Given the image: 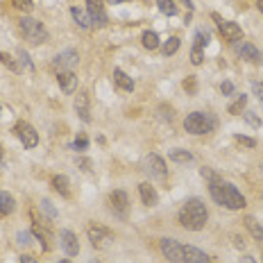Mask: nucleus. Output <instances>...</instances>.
Here are the masks:
<instances>
[{"instance_id":"obj_1","label":"nucleus","mask_w":263,"mask_h":263,"mask_svg":"<svg viewBox=\"0 0 263 263\" xmlns=\"http://www.w3.org/2000/svg\"><path fill=\"white\" fill-rule=\"evenodd\" d=\"M209 195H211V200L216 204L229 209V211H240V209L247 204L245 202V198H243V193H240L234 184L220 179V177L213 179V181H209Z\"/></svg>"},{"instance_id":"obj_2","label":"nucleus","mask_w":263,"mask_h":263,"mask_svg":"<svg viewBox=\"0 0 263 263\" xmlns=\"http://www.w3.org/2000/svg\"><path fill=\"white\" fill-rule=\"evenodd\" d=\"M177 220H179V225L184 227V229L200 231V229H204V225H207L209 211H207V207H204V202L200 198H190V200H186L184 207L179 209Z\"/></svg>"},{"instance_id":"obj_3","label":"nucleus","mask_w":263,"mask_h":263,"mask_svg":"<svg viewBox=\"0 0 263 263\" xmlns=\"http://www.w3.org/2000/svg\"><path fill=\"white\" fill-rule=\"evenodd\" d=\"M213 127H216V118L209 111H193L184 118V129L188 134H209V132H213Z\"/></svg>"},{"instance_id":"obj_4","label":"nucleus","mask_w":263,"mask_h":263,"mask_svg":"<svg viewBox=\"0 0 263 263\" xmlns=\"http://www.w3.org/2000/svg\"><path fill=\"white\" fill-rule=\"evenodd\" d=\"M18 27H21L25 41H30L32 45H39V43H45V41H48V30H45V25L41 21H36V18L23 16L21 21H18Z\"/></svg>"},{"instance_id":"obj_5","label":"nucleus","mask_w":263,"mask_h":263,"mask_svg":"<svg viewBox=\"0 0 263 263\" xmlns=\"http://www.w3.org/2000/svg\"><path fill=\"white\" fill-rule=\"evenodd\" d=\"M14 134H16V139L23 143V148H27V150L39 145V132L25 120H18L16 125H14Z\"/></svg>"},{"instance_id":"obj_6","label":"nucleus","mask_w":263,"mask_h":263,"mask_svg":"<svg viewBox=\"0 0 263 263\" xmlns=\"http://www.w3.org/2000/svg\"><path fill=\"white\" fill-rule=\"evenodd\" d=\"M159 249H161V254L170 263H186L184 245L177 243L175 238H161V240H159Z\"/></svg>"},{"instance_id":"obj_7","label":"nucleus","mask_w":263,"mask_h":263,"mask_svg":"<svg viewBox=\"0 0 263 263\" xmlns=\"http://www.w3.org/2000/svg\"><path fill=\"white\" fill-rule=\"evenodd\" d=\"M86 234H89V240H91V245H93L95 249L109 247L111 240H113V234L107 229V227H102V225H91L89 229H86Z\"/></svg>"},{"instance_id":"obj_8","label":"nucleus","mask_w":263,"mask_h":263,"mask_svg":"<svg viewBox=\"0 0 263 263\" xmlns=\"http://www.w3.org/2000/svg\"><path fill=\"white\" fill-rule=\"evenodd\" d=\"M86 14L91 18V25H95V27H104L109 23L107 9H104L102 0H86Z\"/></svg>"},{"instance_id":"obj_9","label":"nucleus","mask_w":263,"mask_h":263,"mask_svg":"<svg viewBox=\"0 0 263 263\" xmlns=\"http://www.w3.org/2000/svg\"><path fill=\"white\" fill-rule=\"evenodd\" d=\"M143 170L148 172L150 177H157V179H163L168 175V168H166V161H163L159 154H148L143 159Z\"/></svg>"},{"instance_id":"obj_10","label":"nucleus","mask_w":263,"mask_h":263,"mask_svg":"<svg viewBox=\"0 0 263 263\" xmlns=\"http://www.w3.org/2000/svg\"><path fill=\"white\" fill-rule=\"evenodd\" d=\"M213 21L218 23V30H220V34L225 36L227 41H240V39H243V30H240L238 23L225 21V18H220L218 14H213Z\"/></svg>"},{"instance_id":"obj_11","label":"nucleus","mask_w":263,"mask_h":263,"mask_svg":"<svg viewBox=\"0 0 263 263\" xmlns=\"http://www.w3.org/2000/svg\"><path fill=\"white\" fill-rule=\"evenodd\" d=\"M77 61H80V54H77V50H63V52H59L57 57H54L52 66L57 68V71H73V68L77 66Z\"/></svg>"},{"instance_id":"obj_12","label":"nucleus","mask_w":263,"mask_h":263,"mask_svg":"<svg viewBox=\"0 0 263 263\" xmlns=\"http://www.w3.org/2000/svg\"><path fill=\"white\" fill-rule=\"evenodd\" d=\"M127 204H129V200H127L125 190H111V193H109V209H111L118 218H125Z\"/></svg>"},{"instance_id":"obj_13","label":"nucleus","mask_w":263,"mask_h":263,"mask_svg":"<svg viewBox=\"0 0 263 263\" xmlns=\"http://www.w3.org/2000/svg\"><path fill=\"white\" fill-rule=\"evenodd\" d=\"M59 245L68 256H77L80 254V243H77V236L71 229H61L59 231Z\"/></svg>"},{"instance_id":"obj_14","label":"nucleus","mask_w":263,"mask_h":263,"mask_svg":"<svg viewBox=\"0 0 263 263\" xmlns=\"http://www.w3.org/2000/svg\"><path fill=\"white\" fill-rule=\"evenodd\" d=\"M73 107H75V113L80 116V120H82V122H91L89 93H86V91H80V93L75 95V102H73Z\"/></svg>"},{"instance_id":"obj_15","label":"nucleus","mask_w":263,"mask_h":263,"mask_svg":"<svg viewBox=\"0 0 263 263\" xmlns=\"http://www.w3.org/2000/svg\"><path fill=\"white\" fill-rule=\"evenodd\" d=\"M57 82H59V86H61V91L66 95H71V93H75L77 91V75L73 71H59L57 73Z\"/></svg>"},{"instance_id":"obj_16","label":"nucleus","mask_w":263,"mask_h":263,"mask_svg":"<svg viewBox=\"0 0 263 263\" xmlns=\"http://www.w3.org/2000/svg\"><path fill=\"white\" fill-rule=\"evenodd\" d=\"M139 195H141V202H143L145 207H157V204H159V193H157V188H154L150 181L139 184Z\"/></svg>"},{"instance_id":"obj_17","label":"nucleus","mask_w":263,"mask_h":263,"mask_svg":"<svg viewBox=\"0 0 263 263\" xmlns=\"http://www.w3.org/2000/svg\"><path fill=\"white\" fill-rule=\"evenodd\" d=\"M238 54H240V59H245V61H249V63L263 61V54L258 52V48L254 43H249V41H243V43L238 45Z\"/></svg>"},{"instance_id":"obj_18","label":"nucleus","mask_w":263,"mask_h":263,"mask_svg":"<svg viewBox=\"0 0 263 263\" xmlns=\"http://www.w3.org/2000/svg\"><path fill=\"white\" fill-rule=\"evenodd\" d=\"M184 254H186V263H211L209 254H204L202 249L193 247V245H184Z\"/></svg>"},{"instance_id":"obj_19","label":"nucleus","mask_w":263,"mask_h":263,"mask_svg":"<svg viewBox=\"0 0 263 263\" xmlns=\"http://www.w3.org/2000/svg\"><path fill=\"white\" fill-rule=\"evenodd\" d=\"M52 188L57 190L61 198H71V181L66 175H54L52 177Z\"/></svg>"},{"instance_id":"obj_20","label":"nucleus","mask_w":263,"mask_h":263,"mask_svg":"<svg viewBox=\"0 0 263 263\" xmlns=\"http://www.w3.org/2000/svg\"><path fill=\"white\" fill-rule=\"evenodd\" d=\"M113 82L118 84V89L122 91H134V80L127 73H122L120 68H113Z\"/></svg>"},{"instance_id":"obj_21","label":"nucleus","mask_w":263,"mask_h":263,"mask_svg":"<svg viewBox=\"0 0 263 263\" xmlns=\"http://www.w3.org/2000/svg\"><path fill=\"white\" fill-rule=\"evenodd\" d=\"M245 227H247V231L252 234V238L256 240V243L263 245V225H261V222L254 220L252 216H247V218H245Z\"/></svg>"},{"instance_id":"obj_22","label":"nucleus","mask_w":263,"mask_h":263,"mask_svg":"<svg viewBox=\"0 0 263 263\" xmlns=\"http://www.w3.org/2000/svg\"><path fill=\"white\" fill-rule=\"evenodd\" d=\"M71 16H73V21H75L77 25L82 27V30H89V27H91V18H89V14H86L84 9L71 7Z\"/></svg>"},{"instance_id":"obj_23","label":"nucleus","mask_w":263,"mask_h":263,"mask_svg":"<svg viewBox=\"0 0 263 263\" xmlns=\"http://www.w3.org/2000/svg\"><path fill=\"white\" fill-rule=\"evenodd\" d=\"M14 209H16V200H14L9 193L0 190V216H9Z\"/></svg>"},{"instance_id":"obj_24","label":"nucleus","mask_w":263,"mask_h":263,"mask_svg":"<svg viewBox=\"0 0 263 263\" xmlns=\"http://www.w3.org/2000/svg\"><path fill=\"white\" fill-rule=\"evenodd\" d=\"M141 43H143L145 50H157L159 45H161V41H159V34H157V32L148 30V32H143V36H141Z\"/></svg>"},{"instance_id":"obj_25","label":"nucleus","mask_w":263,"mask_h":263,"mask_svg":"<svg viewBox=\"0 0 263 263\" xmlns=\"http://www.w3.org/2000/svg\"><path fill=\"white\" fill-rule=\"evenodd\" d=\"M168 159H170V161H175V163H188V161H193V154H190L188 150L175 148V150H170V152H168Z\"/></svg>"},{"instance_id":"obj_26","label":"nucleus","mask_w":263,"mask_h":263,"mask_svg":"<svg viewBox=\"0 0 263 263\" xmlns=\"http://www.w3.org/2000/svg\"><path fill=\"white\" fill-rule=\"evenodd\" d=\"M179 45H181V41H179V36H170V39L166 41V43L161 45V52L166 54V57H170V54H175L177 50H179Z\"/></svg>"},{"instance_id":"obj_27","label":"nucleus","mask_w":263,"mask_h":263,"mask_svg":"<svg viewBox=\"0 0 263 263\" xmlns=\"http://www.w3.org/2000/svg\"><path fill=\"white\" fill-rule=\"evenodd\" d=\"M245 104H247V95H243V93H240L238 98H236L234 102L229 104V109H227V111H229L231 116H238V113H240V111H243V109H245Z\"/></svg>"},{"instance_id":"obj_28","label":"nucleus","mask_w":263,"mask_h":263,"mask_svg":"<svg viewBox=\"0 0 263 263\" xmlns=\"http://www.w3.org/2000/svg\"><path fill=\"white\" fill-rule=\"evenodd\" d=\"M32 234H34L36 238L41 240V247H43V249H50V243H48V234H45V229L39 225V222H34V225H32Z\"/></svg>"},{"instance_id":"obj_29","label":"nucleus","mask_w":263,"mask_h":263,"mask_svg":"<svg viewBox=\"0 0 263 263\" xmlns=\"http://www.w3.org/2000/svg\"><path fill=\"white\" fill-rule=\"evenodd\" d=\"M16 57H18V68H25V71H34V63H32V59H30V54L25 52V50H18L16 52Z\"/></svg>"},{"instance_id":"obj_30","label":"nucleus","mask_w":263,"mask_h":263,"mask_svg":"<svg viewBox=\"0 0 263 263\" xmlns=\"http://www.w3.org/2000/svg\"><path fill=\"white\" fill-rule=\"evenodd\" d=\"M157 7L161 14H166V16H175L177 14V5L172 3V0H157Z\"/></svg>"},{"instance_id":"obj_31","label":"nucleus","mask_w":263,"mask_h":263,"mask_svg":"<svg viewBox=\"0 0 263 263\" xmlns=\"http://www.w3.org/2000/svg\"><path fill=\"white\" fill-rule=\"evenodd\" d=\"M209 39H211V36H209V32L207 30H198V32H195V48H207V45H209Z\"/></svg>"},{"instance_id":"obj_32","label":"nucleus","mask_w":263,"mask_h":263,"mask_svg":"<svg viewBox=\"0 0 263 263\" xmlns=\"http://www.w3.org/2000/svg\"><path fill=\"white\" fill-rule=\"evenodd\" d=\"M9 3L23 14H30L32 9H34V0H9Z\"/></svg>"},{"instance_id":"obj_33","label":"nucleus","mask_w":263,"mask_h":263,"mask_svg":"<svg viewBox=\"0 0 263 263\" xmlns=\"http://www.w3.org/2000/svg\"><path fill=\"white\" fill-rule=\"evenodd\" d=\"M204 61V52H202V48H190V63H193V66H200V63Z\"/></svg>"},{"instance_id":"obj_34","label":"nucleus","mask_w":263,"mask_h":263,"mask_svg":"<svg viewBox=\"0 0 263 263\" xmlns=\"http://www.w3.org/2000/svg\"><path fill=\"white\" fill-rule=\"evenodd\" d=\"M0 63H5V66H7L9 71H14V73H16V71H21V68H18V63L14 61V59L9 57L7 52H0Z\"/></svg>"},{"instance_id":"obj_35","label":"nucleus","mask_w":263,"mask_h":263,"mask_svg":"<svg viewBox=\"0 0 263 263\" xmlns=\"http://www.w3.org/2000/svg\"><path fill=\"white\" fill-rule=\"evenodd\" d=\"M243 116H245V120H247L252 127H261V125H263V120H261V118H258L254 111H245Z\"/></svg>"},{"instance_id":"obj_36","label":"nucleus","mask_w":263,"mask_h":263,"mask_svg":"<svg viewBox=\"0 0 263 263\" xmlns=\"http://www.w3.org/2000/svg\"><path fill=\"white\" fill-rule=\"evenodd\" d=\"M234 139H236V143L245 145V148H256V141H254V139H249V136H243V134H236Z\"/></svg>"},{"instance_id":"obj_37","label":"nucleus","mask_w":263,"mask_h":263,"mask_svg":"<svg viewBox=\"0 0 263 263\" xmlns=\"http://www.w3.org/2000/svg\"><path fill=\"white\" fill-rule=\"evenodd\" d=\"M41 209L48 213V218H57V209L52 207V202H50V200H41Z\"/></svg>"},{"instance_id":"obj_38","label":"nucleus","mask_w":263,"mask_h":263,"mask_svg":"<svg viewBox=\"0 0 263 263\" xmlns=\"http://www.w3.org/2000/svg\"><path fill=\"white\" fill-rule=\"evenodd\" d=\"M16 240H18V245H32V234L30 231H18L16 234Z\"/></svg>"},{"instance_id":"obj_39","label":"nucleus","mask_w":263,"mask_h":263,"mask_svg":"<svg viewBox=\"0 0 263 263\" xmlns=\"http://www.w3.org/2000/svg\"><path fill=\"white\" fill-rule=\"evenodd\" d=\"M73 148L80 150V152H82V150H86V148H89V139H86L84 134H80V136L75 139V143H73Z\"/></svg>"},{"instance_id":"obj_40","label":"nucleus","mask_w":263,"mask_h":263,"mask_svg":"<svg viewBox=\"0 0 263 263\" xmlns=\"http://www.w3.org/2000/svg\"><path fill=\"white\" fill-rule=\"evenodd\" d=\"M200 175H202L207 181H213V179H218V175L211 170V168H200Z\"/></svg>"},{"instance_id":"obj_41","label":"nucleus","mask_w":263,"mask_h":263,"mask_svg":"<svg viewBox=\"0 0 263 263\" xmlns=\"http://www.w3.org/2000/svg\"><path fill=\"white\" fill-rule=\"evenodd\" d=\"M252 93L258 100H263V82H252Z\"/></svg>"},{"instance_id":"obj_42","label":"nucleus","mask_w":263,"mask_h":263,"mask_svg":"<svg viewBox=\"0 0 263 263\" xmlns=\"http://www.w3.org/2000/svg\"><path fill=\"white\" fill-rule=\"evenodd\" d=\"M220 91H222V95H231L234 93V84H231V82H222Z\"/></svg>"},{"instance_id":"obj_43","label":"nucleus","mask_w":263,"mask_h":263,"mask_svg":"<svg viewBox=\"0 0 263 263\" xmlns=\"http://www.w3.org/2000/svg\"><path fill=\"white\" fill-rule=\"evenodd\" d=\"M179 3L184 5V7H186V12H188V16H190V14H193V7H195V5H193V0H179Z\"/></svg>"},{"instance_id":"obj_44","label":"nucleus","mask_w":263,"mask_h":263,"mask_svg":"<svg viewBox=\"0 0 263 263\" xmlns=\"http://www.w3.org/2000/svg\"><path fill=\"white\" fill-rule=\"evenodd\" d=\"M184 89H188L190 93L195 91V80H193V77H188V82H184Z\"/></svg>"},{"instance_id":"obj_45","label":"nucleus","mask_w":263,"mask_h":263,"mask_svg":"<svg viewBox=\"0 0 263 263\" xmlns=\"http://www.w3.org/2000/svg\"><path fill=\"white\" fill-rule=\"evenodd\" d=\"M21 263H39L34 256H30V254H23L21 256Z\"/></svg>"},{"instance_id":"obj_46","label":"nucleus","mask_w":263,"mask_h":263,"mask_svg":"<svg viewBox=\"0 0 263 263\" xmlns=\"http://www.w3.org/2000/svg\"><path fill=\"white\" fill-rule=\"evenodd\" d=\"M240 263H256V258H254V256H249V254H245V256L240 258Z\"/></svg>"},{"instance_id":"obj_47","label":"nucleus","mask_w":263,"mask_h":263,"mask_svg":"<svg viewBox=\"0 0 263 263\" xmlns=\"http://www.w3.org/2000/svg\"><path fill=\"white\" fill-rule=\"evenodd\" d=\"M256 7H258V12L263 14V0H258V3H256Z\"/></svg>"},{"instance_id":"obj_48","label":"nucleus","mask_w":263,"mask_h":263,"mask_svg":"<svg viewBox=\"0 0 263 263\" xmlns=\"http://www.w3.org/2000/svg\"><path fill=\"white\" fill-rule=\"evenodd\" d=\"M3 157H5V152H3V145H0V163H3Z\"/></svg>"},{"instance_id":"obj_49","label":"nucleus","mask_w":263,"mask_h":263,"mask_svg":"<svg viewBox=\"0 0 263 263\" xmlns=\"http://www.w3.org/2000/svg\"><path fill=\"white\" fill-rule=\"evenodd\" d=\"M59 263H73V261H68V258H61V261H59Z\"/></svg>"},{"instance_id":"obj_50","label":"nucleus","mask_w":263,"mask_h":263,"mask_svg":"<svg viewBox=\"0 0 263 263\" xmlns=\"http://www.w3.org/2000/svg\"><path fill=\"white\" fill-rule=\"evenodd\" d=\"M261 258H263V252H261Z\"/></svg>"},{"instance_id":"obj_51","label":"nucleus","mask_w":263,"mask_h":263,"mask_svg":"<svg viewBox=\"0 0 263 263\" xmlns=\"http://www.w3.org/2000/svg\"><path fill=\"white\" fill-rule=\"evenodd\" d=\"M91 263H93V261H91Z\"/></svg>"}]
</instances>
